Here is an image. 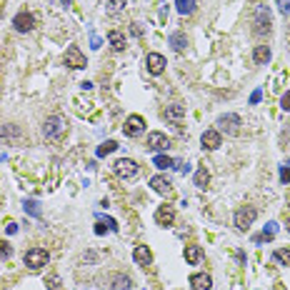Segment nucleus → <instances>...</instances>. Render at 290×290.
Wrapping results in <instances>:
<instances>
[{
	"label": "nucleus",
	"mask_w": 290,
	"mask_h": 290,
	"mask_svg": "<svg viewBox=\"0 0 290 290\" xmlns=\"http://www.w3.org/2000/svg\"><path fill=\"white\" fill-rule=\"evenodd\" d=\"M173 220H175L173 205H160V208H158V213H155V223H158V225L168 228V225H173Z\"/></svg>",
	"instance_id": "13"
},
{
	"label": "nucleus",
	"mask_w": 290,
	"mask_h": 290,
	"mask_svg": "<svg viewBox=\"0 0 290 290\" xmlns=\"http://www.w3.org/2000/svg\"><path fill=\"white\" fill-rule=\"evenodd\" d=\"M203 148L205 150H218L220 143H223V135H220V130H205L203 133V138H200Z\"/></svg>",
	"instance_id": "12"
},
{
	"label": "nucleus",
	"mask_w": 290,
	"mask_h": 290,
	"mask_svg": "<svg viewBox=\"0 0 290 290\" xmlns=\"http://www.w3.org/2000/svg\"><path fill=\"white\" fill-rule=\"evenodd\" d=\"M270 30H273L270 10L265 5H258V10H255V20H253V33H255V35H268Z\"/></svg>",
	"instance_id": "1"
},
{
	"label": "nucleus",
	"mask_w": 290,
	"mask_h": 290,
	"mask_svg": "<svg viewBox=\"0 0 290 290\" xmlns=\"http://www.w3.org/2000/svg\"><path fill=\"white\" fill-rule=\"evenodd\" d=\"M65 65L75 68V70H80V68L88 65V63H85V55L80 53V48H78V45H70V48L65 50Z\"/></svg>",
	"instance_id": "8"
},
{
	"label": "nucleus",
	"mask_w": 290,
	"mask_h": 290,
	"mask_svg": "<svg viewBox=\"0 0 290 290\" xmlns=\"http://www.w3.org/2000/svg\"><path fill=\"white\" fill-rule=\"evenodd\" d=\"M288 230H290V220H288Z\"/></svg>",
	"instance_id": "41"
},
{
	"label": "nucleus",
	"mask_w": 290,
	"mask_h": 290,
	"mask_svg": "<svg viewBox=\"0 0 290 290\" xmlns=\"http://www.w3.org/2000/svg\"><path fill=\"white\" fill-rule=\"evenodd\" d=\"M90 43H93V48H100V45H103V40H100V38L95 35V33H93V35H90Z\"/></svg>",
	"instance_id": "37"
},
{
	"label": "nucleus",
	"mask_w": 290,
	"mask_h": 290,
	"mask_svg": "<svg viewBox=\"0 0 290 290\" xmlns=\"http://www.w3.org/2000/svg\"><path fill=\"white\" fill-rule=\"evenodd\" d=\"M65 118L63 115H50L45 125H43V133H45V138H60V135L65 133Z\"/></svg>",
	"instance_id": "3"
},
{
	"label": "nucleus",
	"mask_w": 290,
	"mask_h": 290,
	"mask_svg": "<svg viewBox=\"0 0 290 290\" xmlns=\"http://www.w3.org/2000/svg\"><path fill=\"white\" fill-rule=\"evenodd\" d=\"M48 260H50V253L43 250V248H30L25 253V265L30 270H40L43 265H48Z\"/></svg>",
	"instance_id": "2"
},
{
	"label": "nucleus",
	"mask_w": 290,
	"mask_h": 290,
	"mask_svg": "<svg viewBox=\"0 0 290 290\" xmlns=\"http://www.w3.org/2000/svg\"><path fill=\"white\" fill-rule=\"evenodd\" d=\"M125 5V0H105V10L108 13H120Z\"/></svg>",
	"instance_id": "29"
},
{
	"label": "nucleus",
	"mask_w": 290,
	"mask_h": 290,
	"mask_svg": "<svg viewBox=\"0 0 290 290\" xmlns=\"http://www.w3.org/2000/svg\"><path fill=\"white\" fill-rule=\"evenodd\" d=\"M125 135L128 138H138V135L145 130V118H140V115H130V118H125Z\"/></svg>",
	"instance_id": "7"
},
{
	"label": "nucleus",
	"mask_w": 290,
	"mask_h": 290,
	"mask_svg": "<svg viewBox=\"0 0 290 290\" xmlns=\"http://www.w3.org/2000/svg\"><path fill=\"white\" fill-rule=\"evenodd\" d=\"M150 185H153V190L160 193V195H170V193H173V183H170L165 175H155V178L150 180Z\"/></svg>",
	"instance_id": "14"
},
{
	"label": "nucleus",
	"mask_w": 290,
	"mask_h": 290,
	"mask_svg": "<svg viewBox=\"0 0 290 290\" xmlns=\"http://www.w3.org/2000/svg\"><path fill=\"white\" fill-rule=\"evenodd\" d=\"M105 230H110V228H105L103 223H95V235H103Z\"/></svg>",
	"instance_id": "36"
},
{
	"label": "nucleus",
	"mask_w": 290,
	"mask_h": 290,
	"mask_svg": "<svg viewBox=\"0 0 290 290\" xmlns=\"http://www.w3.org/2000/svg\"><path fill=\"white\" fill-rule=\"evenodd\" d=\"M48 288H50V290H58V288H60V278H58V275H50V278H48Z\"/></svg>",
	"instance_id": "33"
},
{
	"label": "nucleus",
	"mask_w": 290,
	"mask_h": 290,
	"mask_svg": "<svg viewBox=\"0 0 290 290\" xmlns=\"http://www.w3.org/2000/svg\"><path fill=\"white\" fill-rule=\"evenodd\" d=\"M108 40H110L113 50H125V35H123V33L110 30V33H108Z\"/></svg>",
	"instance_id": "23"
},
{
	"label": "nucleus",
	"mask_w": 290,
	"mask_h": 290,
	"mask_svg": "<svg viewBox=\"0 0 290 290\" xmlns=\"http://www.w3.org/2000/svg\"><path fill=\"white\" fill-rule=\"evenodd\" d=\"M218 125H220V130H225L228 135H238V133H240L243 120H240V115H235V113H225V115L218 118Z\"/></svg>",
	"instance_id": "6"
},
{
	"label": "nucleus",
	"mask_w": 290,
	"mask_h": 290,
	"mask_svg": "<svg viewBox=\"0 0 290 290\" xmlns=\"http://www.w3.org/2000/svg\"><path fill=\"white\" fill-rule=\"evenodd\" d=\"M195 5H198V0H175V8L180 15H193Z\"/></svg>",
	"instance_id": "21"
},
{
	"label": "nucleus",
	"mask_w": 290,
	"mask_h": 290,
	"mask_svg": "<svg viewBox=\"0 0 290 290\" xmlns=\"http://www.w3.org/2000/svg\"><path fill=\"white\" fill-rule=\"evenodd\" d=\"M170 45H173V50L183 53V50H185V45H188V38L183 35V33H173V35H170Z\"/></svg>",
	"instance_id": "24"
},
{
	"label": "nucleus",
	"mask_w": 290,
	"mask_h": 290,
	"mask_svg": "<svg viewBox=\"0 0 290 290\" xmlns=\"http://www.w3.org/2000/svg\"><path fill=\"white\" fill-rule=\"evenodd\" d=\"M255 218H258V210H255L253 205H245L235 213V228L238 230H248L253 223H255Z\"/></svg>",
	"instance_id": "5"
},
{
	"label": "nucleus",
	"mask_w": 290,
	"mask_h": 290,
	"mask_svg": "<svg viewBox=\"0 0 290 290\" xmlns=\"http://www.w3.org/2000/svg\"><path fill=\"white\" fill-rule=\"evenodd\" d=\"M208 183H210V173H208L205 168H198V170H195V185H198V188H205Z\"/></svg>",
	"instance_id": "25"
},
{
	"label": "nucleus",
	"mask_w": 290,
	"mask_h": 290,
	"mask_svg": "<svg viewBox=\"0 0 290 290\" xmlns=\"http://www.w3.org/2000/svg\"><path fill=\"white\" fill-rule=\"evenodd\" d=\"M110 288H113V290H130V288H133V280H130L128 275L115 273V275L110 278Z\"/></svg>",
	"instance_id": "17"
},
{
	"label": "nucleus",
	"mask_w": 290,
	"mask_h": 290,
	"mask_svg": "<svg viewBox=\"0 0 290 290\" xmlns=\"http://www.w3.org/2000/svg\"><path fill=\"white\" fill-rule=\"evenodd\" d=\"M280 183H283V185H288V183H290V168H288V165H283V168H280Z\"/></svg>",
	"instance_id": "32"
},
{
	"label": "nucleus",
	"mask_w": 290,
	"mask_h": 290,
	"mask_svg": "<svg viewBox=\"0 0 290 290\" xmlns=\"http://www.w3.org/2000/svg\"><path fill=\"white\" fill-rule=\"evenodd\" d=\"M63 3H65V5H68V3H70V0H63Z\"/></svg>",
	"instance_id": "40"
},
{
	"label": "nucleus",
	"mask_w": 290,
	"mask_h": 290,
	"mask_svg": "<svg viewBox=\"0 0 290 290\" xmlns=\"http://www.w3.org/2000/svg\"><path fill=\"white\" fill-rule=\"evenodd\" d=\"M280 108H283V110H288V113H290V90H288V93H285V95H283V98H280Z\"/></svg>",
	"instance_id": "35"
},
{
	"label": "nucleus",
	"mask_w": 290,
	"mask_h": 290,
	"mask_svg": "<svg viewBox=\"0 0 290 290\" xmlns=\"http://www.w3.org/2000/svg\"><path fill=\"white\" fill-rule=\"evenodd\" d=\"M148 148L150 150H168L170 148V138L165 133H158V130H153L148 135Z\"/></svg>",
	"instance_id": "11"
},
{
	"label": "nucleus",
	"mask_w": 290,
	"mask_h": 290,
	"mask_svg": "<svg viewBox=\"0 0 290 290\" xmlns=\"http://www.w3.org/2000/svg\"><path fill=\"white\" fill-rule=\"evenodd\" d=\"M190 285H193V290H210L213 278L205 275V273H195V275H190Z\"/></svg>",
	"instance_id": "15"
},
{
	"label": "nucleus",
	"mask_w": 290,
	"mask_h": 290,
	"mask_svg": "<svg viewBox=\"0 0 290 290\" xmlns=\"http://www.w3.org/2000/svg\"><path fill=\"white\" fill-rule=\"evenodd\" d=\"M275 233H278V223H268V228L260 235H255V243H270L275 238Z\"/></svg>",
	"instance_id": "18"
},
{
	"label": "nucleus",
	"mask_w": 290,
	"mask_h": 290,
	"mask_svg": "<svg viewBox=\"0 0 290 290\" xmlns=\"http://www.w3.org/2000/svg\"><path fill=\"white\" fill-rule=\"evenodd\" d=\"M113 170L120 178H135V175H138V170H140V165L135 163L133 158H120V160L113 163Z\"/></svg>",
	"instance_id": "4"
},
{
	"label": "nucleus",
	"mask_w": 290,
	"mask_h": 290,
	"mask_svg": "<svg viewBox=\"0 0 290 290\" xmlns=\"http://www.w3.org/2000/svg\"><path fill=\"white\" fill-rule=\"evenodd\" d=\"M260 98H263V93H260V90H255V93L250 95V103H258V100H260Z\"/></svg>",
	"instance_id": "38"
},
{
	"label": "nucleus",
	"mask_w": 290,
	"mask_h": 290,
	"mask_svg": "<svg viewBox=\"0 0 290 290\" xmlns=\"http://www.w3.org/2000/svg\"><path fill=\"white\" fill-rule=\"evenodd\" d=\"M13 25H15V30H18V33H30L33 28H35V18H33L30 13H18L13 18Z\"/></svg>",
	"instance_id": "9"
},
{
	"label": "nucleus",
	"mask_w": 290,
	"mask_h": 290,
	"mask_svg": "<svg viewBox=\"0 0 290 290\" xmlns=\"http://www.w3.org/2000/svg\"><path fill=\"white\" fill-rule=\"evenodd\" d=\"M168 120H180V118L185 115V105H180V103H173V105H168L165 108V113H163Z\"/></svg>",
	"instance_id": "19"
},
{
	"label": "nucleus",
	"mask_w": 290,
	"mask_h": 290,
	"mask_svg": "<svg viewBox=\"0 0 290 290\" xmlns=\"http://www.w3.org/2000/svg\"><path fill=\"white\" fill-rule=\"evenodd\" d=\"M200 258H203V250H200L198 245H188V248H185V260L190 263V265H198Z\"/></svg>",
	"instance_id": "22"
},
{
	"label": "nucleus",
	"mask_w": 290,
	"mask_h": 290,
	"mask_svg": "<svg viewBox=\"0 0 290 290\" xmlns=\"http://www.w3.org/2000/svg\"><path fill=\"white\" fill-rule=\"evenodd\" d=\"M155 168H160V170H170V168H175V160H173V158H168V155H155Z\"/></svg>",
	"instance_id": "28"
},
{
	"label": "nucleus",
	"mask_w": 290,
	"mask_h": 290,
	"mask_svg": "<svg viewBox=\"0 0 290 290\" xmlns=\"http://www.w3.org/2000/svg\"><path fill=\"white\" fill-rule=\"evenodd\" d=\"M273 260H275V263H280V265H290V250H285V248H278L275 253H273Z\"/></svg>",
	"instance_id": "26"
},
{
	"label": "nucleus",
	"mask_w": 290,
	"mask_h": 290,
	"mask_svg": "<svg viewBox=\"0 0 290 290\" xmlns=\"http://www.w3.org/2000/svg\"><path fill=\"white\" fill-rule=\"evenodd\" d=\"M8 233H10V235H15V233H18V225L10 223V225H8Z\"/></svg>",
	"instance_id": "39"
},
{
	"label": "nucleus",
	"mask_w": 290,
	"mask_h": 290,
	"mask_svg": "<svg viewBox=\"0 0 290 290\" xmlns=\"http://www.w3.org/2000/svg\"><path fill=\"white\" fill-rule=\"evenodd\" d=\"M133 258H135V263H140V265H150L153 263V253L145 245H138L133 250Z\"/></svg>",
	"instance_id": "16"
},
{
	"label": "nucleus",
	"mask_w": 290,
	"mask_h": 290,
	"mask_svg": "<svg viewBox=\"0 0 290 290\" xmlns=\"http://www.w3.org/2000/svg\"><path fill=\"white\" fill-rule=\"evenodd\" d=\"M253 60L258 63V65H265L270 60V48L268 45H258V48L253 50Z\"/></svg>",
	"instance_id": "20"
},
{
	"label": "nucleus",
	"mask_w": 290,
	"mask_h": 290,
	"mask_svg": "<svg viewBox=\"0 0 290 290\" xmlns=\"http://www.w3.org/2000/svg\"><path fill=\"white\" fill-rule=\"evenodd\" d=\"M145 65H148V73H150V75H160V73L165 70V58H163L160 53H148Z\"/></svg>",
	"instance_id": "10"
},
{
	"label": "nucleus",
	"mask_w": 290,
	"mask_h": 290,
	"mask_svg": "<svg viewBox=\"0 0 290 290\" xmlns=\"http://www.w3.org/2000/svg\"><path fill=\"white\" fill-rule=\"evenodd\" d=\"M113 150H118V143H115V140H105L103 145L98 148V158H105V155H110Z\"/></svg>",
	"instance_id": "27"
},
{
	"label": "nucleus",
	"mask_w": 290,
	"mask_h": 290,
	"mask_svg": "<svg viewBox=\"0 0 290 290\" xmlns=\"http://www.w3.org/2000/svg\"><path fill=\"white\" fill-rule=\"evenodd\" d=\"M278 8L283 15H290V0H278Z\"/></svg>",
	"instance_id": "34"
},
{
	"label": "nucleus",
	"mask_w": 290,
	"mask_h": 290,
	"mask_svg": "<svg viewBox=\"0 0 290 290\" xmlns=\"http://www.w3.org/2000/svg\"><path fill=\"white\" fill-rule=\"evenodd\" d=\"M23 208H25L33 218H40V208H38V203H35V200H25V203H23Z\"/></svg>",
	"instance_id": "30"
},
{
	"label": "nucleus",
	"mask_w": 290,
	"mask_h": 290,
	"mask_svg": "<svg viewBox=\"0 0 290 290\" xmlns=\"http://www.w3.org/2000/svg\"><path fill=\"white\" fill-rule=\"evenodd\" d=\"M10 255H13V248H10L5 240H0V258H5V260H8Z\"/></svg>",
	"instance_id": "31"
}]
</instances>
